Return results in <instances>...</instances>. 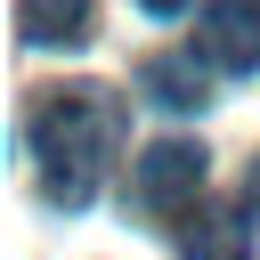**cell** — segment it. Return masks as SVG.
<instances>
[{"mask_svg":"<svg viewBox=\"0 0 260 260\" xmlns=\"http://www.w3.org/2000/svg\"><path fill=\"white\" fill-rule=\"evenodd\" d=\"M89 0H16V32L32 49H81L89 41Z\"/></svg>","mask_w":260,"mask_h":260,"instance_id":"cell-6","label":"cell"},{"mask_svg":"<svg viewBox=\"0 0 260 260\" xmlns=\"http://www.w3.org/2000/svg\"><path fill=\"white\" fill-rule=\"evenodd\" d=\"M32 138V179L57 211H89V195L106 187V162L122 146V98L106 81H49L24 114Z\"/></svg>","mask_w":260,"mask_h":260,"instance_id":"cell-1","label":"cell"},{"mask_svg":"<svg viewBox=\"0 0 260 260\" xmlns=\"http://www.w3.org/2000/svg\"><path fill=\"white\" fill-rule=\"evenodd\" d=\"M203 65H211V57H187V49H171V57H162V49H154V57L138 65V81H146V98H154V106L203 114V106H211V73H203Z\"/></svg>","mask_w":260,"mask_h":260,"instance_id":"cell-5","label":"cell"},{"mask_svg":"<svg viewBox=\"0 0 260 260\" xmlns=\"http://www.w3.org/2000/svg\"><path fill=\"white\" fill-rule=\"evenodd\" d=\"M252 195H260V162H252Z\"/></svg>","mask_w":260,"mask_h":260,"instance_id":"cell-8","label":"cell"},{"mask_svg":"<svg viewBox=\"0 0 260 260\" xmlns=\"http://www.w3.org/2000/svg\"><path fill=\"white\" fill-rule=\"evenodd\" d=\"M179 260H252V219L236 203H203L195 219H179Z\"/></svg>","mask_w":260,"mask_h":260,"instance_id":"cell-4","label":"cell"},{"mask_svg":"<svg viewBox=\"0 0 260 260\" xmlns=\"http://www.w3.org/2000/svg\"><path fill=\"white\" fill-rule=\"evenodd\" d=\"M203 171H211V154L195 146V138H154L146 154H138V171H130V195H138V211L146 219H195L203 203Z\"/></svg>","mask_w":260,"mask_h":260,"instance_id":"cell-2","label":"cell"},{"mask_svg":"<svg viewBox=\"0 0 260 260\" xmlns=\"http://www.w3.org/2000/svg\"><path fill=\"white\" fill-rule=\"evenodd\" d=\"M138 8H146V16H162V24H171V16H179V8H187V0H138Z\"/></svg>","mask_w":260,"mask_h":260,"instance_id":"cell-7","label":"cell"},{"mask_svg":"<svg viewBox=\"0 0 260 260\" xmlns=\"http://www.w3.org/2000/svg\"><path fill=\"white\" fill-rule=\"evenodd\" d=\"M203 57L244 81L260 65V0H211L203 8Z\"/></svg>","mask_w":260,"mask_h":260,"instance_id":"cell-3","label":"cell"}]
</instances>
